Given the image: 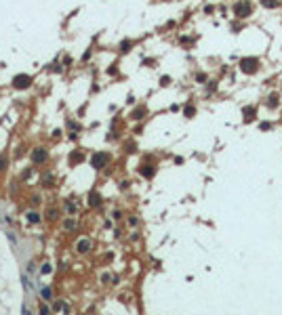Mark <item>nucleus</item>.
<instances>
[{
    "label": "nucleus",
    "instance_id": "1",
    "mask_svg": "<svg viewBox=\"0 0 282 315\" xmlns=\"http://www.w3.org/2000/svg\"><path fill=\"white\" fill-rule=\"evenodd\" d=\"M30 84H32V78L26 76V74H19V76H15V80H13V86H15V88H26V86H30Z\"/></svg>",
    "mask_w": 282,
    "mask_h": 315
},
{
    "label": "nucleus",
    "instance_id": "2",
    "mask_svg": "<svg viewBox=\"0 0 282 315\" xmlns=\"http://www.w3.org/2000/svg\"><path fill=\"white\" fill-rule=\"evenodd\" d=\"M105 162H107V153H103V151L93 156V166H95V168H103Z\"/></svg>",
    "mask_w": 282,
    "mask_h": 315
},
{
    "label": "nucleus",
    "instance_id": "3",
    "mask_svg": "<svg viewBox=\"0 0 282 315\" xmlns=\"http://www.w3.org/2000/svg\"><path fill=\"white\" fill-rule=\"evenodd\" d=\"M257 67H259L257 59H244V61H242V69H244V71H248V74L257 71Z\"/></svg>",
    "mask_w": 282,
    "mask_h": 315
},
{
    "label": "nucleus",
    "instance_id": "4",
    "mask_svg": "<svg viewBox=\"0 0 282 315\" xmlns=\"http://www.w3.org/2000/svg\"><path fill=\"white\" fill-rule=\"evenodd\" d=\"M46 158H49V153H46V149H34V153H32V160L34 162H44Z\"/></svg>",
    "mask_w": 282,
    "mask_h": 315
},
{
    "label": "nucleus",
    "instance_id": "5",
    "mask_svg": "<svg viewBox=\"0 0 282 315\" xmlns=\"http://www.w3.org/2000/svg\"><path fill=\"white\" fill-rule=\"evenodd\" d=\"M248 13H251V4H248V2L236 4V15H238V17H244V15H248Z\"/></svg>",
    "mask_w": 282,
    "mask_h": 315
},
{
    "label": "nucleus",
    "instance_id": "6",
    "mask_svg": "<svg viewBox=\"0 0 282 315\" xmlns=\"http://www.w3.org/2000/svg\"><path fill=\"white\" fill-rule=\"evenodd\" d=\"M88 250H91V242H88V239H80L78 252H88Z\"/></svg>",
    "mask_w": 282,
    "mask_h": 315
},
{
    "label": "nucleus",
    "instance_id": "7",
    "mask_svg": "<svg viewBox=\"0 0 282 315\" xmlns=\"http://www.w3.org/2000/svg\"><path fill=\"white\" fill-rule=\"evenodd\" d=\"M88 204H91V206H99V204H101V198H99V193H91V198H88Z\"/></svg>",
    "mask_w": 282,
    "mask_h": 315
},
{
    "label": "nucleus",
    "instance_id": "8",
    "mask_svg": "<svg viewBox=\"0 0 282 315\" xmlns=\"http://www.w3.org/2000/svg\"><path fill=\"white\" fill-rule=\"evenodd\" d=\"M255 118V109L253 107H248V109H244V120H248V122H251V120Z\"/></svg>",
    "mask_w": 282,
    "mask_h": 315
},
{
    "label": "nucleus",
    "instance_id": "9",
    "mask_svg": "<svg viewBox=\"0 0 282 315\" xmlns=\"http://www.w3.org/2000/svg\"><path fill=\"white\" fill-rule=\"evenodd\" d=\"M28 221H30V223H38V221H40V216H38L36 212H30V214H28Z\"/></svg>",
    "mask_w": 282,
    "mask_h": 315
},
{
    "label": "nucleus",
    "instance_id": "10",
    "mask_svg": "<svg viewBox=\"0 0 282 315\" xmlns=\"http://www.w3.org/2000/svg\"><path fill=\"white\" fill-rule=\"evenodd\" d=\"M261 4H265V7H276L278 0H261Z\"/></svg>",
    "mask_w": 282,
    "mask_h": 315
},
{
    "label": "nucleus",
    "instance_id": "11",
    "mask_svg": "<svg viewBox=\"0 0 282 315\" xmlns=\"http://www.w3.org/2000/svg\"><path fill=\"white\" fill-rule=\"evenodd\" d=\"M42 298H44V300H49V298H51V290H49V288H44V290H42Z\"/></svg>",
    "mask_w": 282,
    "mask_h": 315
},
{
    "label": "nucleus",
    "instance_id": "12",
    "mask_svg": "<svg viewBox=\"0 0 282 315\" xmlns=\"http://www.w3.org/2000/svg\"><path fill=\"white\" fill-rule=\"evenodd\" d=\"M80 160H82V156H80V153H72V164H78Z\"/></svg>",
    "mask_w": 282,
    "mask_h": 315
},
{
    "label": "nucleus",
    "instance_id": "13",
    "mask_svg": "<svg viewBox=\"0 0 282 315\" xmlns=\"http://www.w3.org/2000/svg\"><path fill=\"white\" fill-rule=\"evenodd\" d=\"M185 116H187V118L194 116V107H192V105H187V107H185Z\"/></svg>",
    "mask_w": 282,
    "mask_h": 315
},
{
    "label": "nucleus",
    "instance_id": "14",
    "mask_svg": "<svg viewBox=\"0 0 282 315\" xmlns=\"http://www.w3.org/2000/svg\"><path fill=\"white\" fill-rule=\"evenodd\" d=\"M143 116H145V109H143V107L135 111V118H143Z\"/></svg>",
    "mask_w": 282,
    "mask_h": 315
},
{
    "label": "nucleus",
    "instance_id": "15",
    "mask_svg": "<svg viewBox=\"0 0 282 315\" xmlns=\"http://www.w3.org/2000/svg\"><path fill=\"white\" fill-rule=\"evenodd\" d=\"M141 172H143L145 177H152V175H154V170H152V168H143V170H141Z\"/></svg>",
    "mask_w": 282,
    "mask_h": 315
},
{
    "label": "nucleus",
    "instance_id": "16",
    "mask_svg": "<svg viewBox=\"0 0 282 315\" xmlns=\"http://www.w3.org/2000/svg\"><path fill=\"white\" fill-rule=\"evenodd\" d=\"M74 227H76V223H74V221H67V223H65V229H69V231H72Z\"/></svg>",
    "mask_w": 282,
    "mask_h": 315
},
{
    "label": "nucleus",
    "instance_id": "17",
    "mask_svg": "<svg viewBox=\"0 0 282 315\" xmlns=\"http://www.w3.org/2000/svg\"><path fill=\"white\" fill-rule=\"evenodd\" d=\"M65 208H67V212H69V214H74V212H76V206H72V204H67Z\"/></svg>",
    "mask_w": 282,
    "mask_h": 315
},
{
    "label": "nucleus",
    "instance_id": "18",
    "mask_svg": "<svg viewBox=\"0 0 282 315\" xmlns=\"http://www.w3.org/2000/svg\"><path fill=\"white\" fill-rule=\"evenodd\" d=\"M131 48V42H122V51H129Z\"/></svg>",
    "mask_w": 282,
    "mask_h": 315
}]
</instances>
